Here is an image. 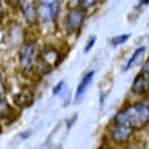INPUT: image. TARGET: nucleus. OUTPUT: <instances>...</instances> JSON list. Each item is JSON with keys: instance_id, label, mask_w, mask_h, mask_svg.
Here are the masks:
<instances>
[{"instance_id": "f03ea898", "label": "nucleus", "mask_w": 149, "mask_h": 149, "mask_svg": "<svg viewBox=\"0 0 149 149\" xmlns=\"http://www.w3.org/2000/svg\"><path fill=\"white\" fill-rule=\"evenodd\" d=\"M40 44L38 40L35 38H28L22 43L18 49V66L23 75H31L36 70L38 64V56H40Z\"/></svg>"}, {"instance_id": "f8f14e48", "label": "nucleus", "mask_w": 149, "mask_h": 149, "mask_svg": "<svg viewBox=\"0 0 149 149\" xmlns=\"http://www.w3.org/2000/svg\"><path fill=\"white\" fill-rule=\"evenodd\" d=\"M13 105H10L7 97H0V120H12Z\"/></svg>"}, {"instance_id": "9b49d317", "label": "nucleus", "mask_w": 149, "mask_h": 149, "mask_svg": "<svg viewBox=\"0 0 149 149\" xmlns=\"http://www.w3.org/2000/svg\"><path fill=\"white\" fill-rule=\"evenodd\" d=\"M144 53H146V46H139V48H136L134 51L131 53V56L128 57L126 64L123 66V70H125V72H126V70H130V69H131V67L136 64V62L143 59V56H144Z\"/></svg>"}, {"instance_id": "6e6552de", "label": "nucleus", "mask_w": 149, "mask_h": 149, "mask_svg": "<svg viewBox=\"0 0 149 149\" xmlns=\"http://www.w3.org/2000/svg\"><path fill=\"white\" fill-rule=\"evenodd\" d=\"M93 77H95V70H93V69L84 74V77L80 79L79 85H77V88H75L74 103H80V102L85 98V95H87V90L90 88V85H92V82H93Z\"/></svg>"}, {"instance_id": "1a4fd4ad", "label": "nucleus", "mask_w": 149, "mask_h": 149, "mask_svg": "<svg viewBox=\"0 0 149 149\" xmlns=\"http://www.w3.org/2000/svg\"><path fill=\"white\" fill-rule=\"evenodd\" d=\"M131 93L136 97H148L149 95V77L139 70L138 74H136L134 80L131 84Z\"/></svg>"}, {"instance_id": "6ab92c4d", "label": "nucleus", "mask_w": 149, "mask_h": 149, "mask_svg": "<svg viewBox=\"0 0 149 149\" xmlns=\"http://www.w3.org/2000/svg\"><path fill=\"white\" fill-rule=\"evenodd\" d=\"M141 70H143V72H144V74L149 77V59H148L146 62H143V66H141Z\"/></svg>"}, {"instance_id": "ddd939ff", "label": "nucleus", "mask_w": 149, "mask_h": 149, "mask_svg": "<svg viewBox=\"0 0 149 149\" xmlns=\"http://www.w3.org/2000/svg\"><path fill=\"white\" fill-rule=\"evenodd\" d=\"M70 2H72L74 7H80V8L87 10V12L100 3V0H70Z\"/></svg>"}, {"instance_id": "20e7f679", "label": "nucleus", "mask_w": 149, "mask_h": 149, "mask_svg": "<svg viewBox=\"0 0 149 149\" xmlns=\"http://www.w3.org/2000/svg\"><path fill=\"white\" fill-rule=\"evenodd\" d=\"M36 7H38V23L41 26H56L57 18L61 15L62 0H36Z\"/></svg>"}, {"instance_id": "0eeeda50", "label": "nucleus", "mask_w": 149, "mask_h": 149, "mask_svg": "<svg viewBox=\"0 0 149 149\" xmlns=\"http://www.w3.org/2000/svg\"><path fill=\"white\" fill-rule=\"evenodd\" d=\"M20 12L28 26H35L38 25V7H36V0H22L20 3Z\"/></svg>"}, {"instance_id": "aec40b11", "label": "nucleus", "mask_w": 149, "mask_h": 149, "mask_svg": "<svg viewBox=\"0 0 149 149\" xmlns=\"http://www.w3.org/2000/svg\"><path fill=\"white\" fill-rule=\"evenodd\" d=\"M3 15H5V5H3V0H0V22L3 20Z\"/></svg>"}, {"instance_id": "412c9836", "label": "nucleus", "mask_w": 149, "mask_h": 149, "mask_svg": "<svg viewBox=\"0 0 149 149\" xmlns=\"http://www.w3.org/2000/svg\"><path fill=\"white\" fill-rule=\"evenodd\" d=\"M139 5H149V0H139Z\"/></svg>"}, {"instance_id": "39448f33", "label": "nucleus", "mask_w": 149, "mask_h": 149, "mask_svg": "<svg viewBox=\"0 0 149 149\" xmlns=\"http://www.w3.org/2000/svg\"><path fill=\"white\" fill-rule=\"evenodd\" d=\"M85 18H87V10L72 5L66 12V17H64V30H66V33L77 35L82 30L84 23H85Z\"/></svg>"}, {"instance_id": "a211bd4d", "label": "nucleus", "mask_w": 149, "mask_h": 149, "mask_svg": "<svg viewBox=\"0 0 149 149\" xmlns=\"http://www.w3.org/2000/svg\"><path fill=\"white\" fill-rule=\"evenodd\" d=\"M5 2H7L10 7H13V8H18L20 3H22V0H5Z\"/></svg>"}, {"instance_id": "4468645a", "label": "nucleus", "mask_w": 149, "mask_h": 149, "mask_svg": "<svg viewBox=\"0 0 149 149\" xmlns=\"http://www.w3.org/2000/svg\"><path fill=\"white\" fill-rule=\"evenodd\" d=\"M130 38H131V36L128 35V33H123V35L113 36V38H111V41H110V43H111V46H121V44H125V43H126L128 40H130Z\"/></svg>"}, {"instance_id": "f257e3e1", "label": "nucleus", "mask_w": 149, "mask_h": 149, "mask_svg": "<svg viewBox=\"0 0 149 149\" xmlns=\"http://www.w3.org/2000/svg\"><path fill=\"white\" fill-rule=\"evenodd\" d=\"M111 120L133 128L134 131H143L149 125V103L144 100L133 102L120 108Z\"/></svg>"}, {"instance_id": "2eb2a0df", "label": "nucleus", "mask_w": 149, "mask_h": 149, "mask_svg": "<svg viewBox=\"0 0 149 149\" xmlns=\"http://www.w3.org/2000/svg\"><path fill=\"white\" fill-rule=\"evenodd\" d=\"M66 87H67V84L64 82V80H59V82L53 87V95L57 97V95H61V93H64L66 92Z\"/></svg>"}, {"instance_id": "f3484780", "label": "nucleus", "mask_w": 149, "mask_h": 149, "mask_svg": "<svg viewBox=\"0 0 149 149\" xmlns=\"http://www.w3.org/2000/svg\"><path fill=\"white\" fill-rule=\"evenodd\" d=\"M97 43V36H90V40L87 41V43H85V48H84V53L87 54L88 51H90V49L93 48V44Z\"/></svg>"}, {"instance_id": "dca6fc26", "label": "nucleus", "mask_w": 149, "mask_h": 149, "mask_svg": "<svg viewBox=\"0 0 149 149\" xmlns=\"http://www.w3.org/2000/svg\"><path fill=\"white\" fill-rule=\"evenodd\" d=\"M0 97H7V82L2 72H0Z\"/></svg>"}, {"instance_id": "7ed1b4c3", "label": "nucleus", "mask_w": 149, "mask_h": 149, "mask_svg": "<svg viewBox=\"0 0 149 149\" xmlns=\"http://www.w3.org/2000/svg\"><path fill=\"white\" fill-rule=\"evenodd\" d=\"M61 61H62V53L59 51V48H56L54 44H46L40 49L35 74H38L40 77H44L49 72H53L61 64Z\"/></svg>"}, {"instance_id": "9d476101", "label": "nucleus", "mask_w": 149, "mask_h": 149, "mask_svg": "<svg viewBox=\"0 0 149 149\" xmlns=\"http://www.w3.org/2000/svg\"><path fill=\"white\" fill-rule=\"evenodd\" d=\"M12 102H13V107H17V108H28L35 103V92L30 88H23L12 97Z\"/></svg>"}, {"instance_id": "423d86ee", "label": "nucleus", "mask_w": 149, "mask_h": 149, "mask_svg": "<svg viewBox=\"0 0 149 149\" xmlns=\"http://www.w3.org/2000/svg\"><path fill=\"white\" fill-rule=\"evenodd\" d=\"M134 130L130 126H126V125H121V123L115 121V120H111L108 125V136L110 139H111V143H115V144L118 146H123V144H128L130 141L133 139V136H134Z\"/></svg>"}]
</instances>
